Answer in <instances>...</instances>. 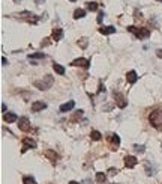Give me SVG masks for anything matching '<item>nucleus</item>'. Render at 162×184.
<instances>
[{
	"mask_svg": "<svg viewBox=\"0 0 162 184\" xmlns=\"http://www.w3.org/2000/svg\"><path fill=\"white\" fill-rule=\"evenodd\" d=\"M45 157H47V158H50L53 163H54V161L59 158V155H57L54 151H51V149H47V151H45Z\"/></svg>",
	"mask_w": 162,
	"mask_h": 184,
	"instance_id": "nucleus-17",
	"label": "nucleus"
},
{
	"mask_svg": "<svg viewBox=\"0 0 162 184\" xmlns=\"http://www.w3.org/2000/svg\"><path fill=\"white\" fill-rule=\"evenodd\" d=\"M156 56H158V57H162V48H159V50L156 51Z\"/></svg>",
	"mask_w": 162,
	"mask_h": 184,
	"instance_id": "nucleus-32",
	"label": "nucleus"
},
{
	"mask_svg": "<svg viewBox=\"0 0 162 184\" xmlns=\"http://www.w3.org/2000/svg\"><path fill=\"white\" fill-rule=\"evenodd\" d=\"M32 148H36L35 139H32V137H24V139H23V149H21V152H26L27 149H32Z\"/></svg>",
	"mask_w": 162,
	"mask_h": 184,
	"instance_id": "nucleus-5",
	"label": "nucleus"
},
{
	"mask_svg": "<svg viewBox=\"0 0 162 184\" xmlns=\"http://www.w3.org/2000/svg\"><path fill=\"white\" fill-rule=\"evenodd\" d=\"M3 119H5V122L11 124V122H15V121H17L18 118H17V115H15V113H5Z\"/></svg>",
	"mask_w": 162,
	"mask_h": 184,
	"instance_id": "nucleus-15",
	"label": "nucleus"
},
{
	"mask_svg": "<svg viewBox=\"0 0 162 184\" xmlns=\"http://www.w3.org/2000/svg\"><path fill=\"white\" fill-rule=\"evenodd\" d=\"M156 2H161V3H162V0H156Z\"/></svg>",
	"mask_w": 162,
	"mask_h": 184,
	"instance_id": "nucleus-36",
	"label": "nucleus"
},
{
	"mask_svg": "<svg viewBox=\"0 0 162 184\" xmlns=\"http://www.w3.org/2000/svg\"><path fill=\"white\" fill-rule=\"evenodd\" d=\"M18 127H20V130H23V131H29V130H30V121H29V118H27V116H21V118L18 119Z\"/></svg>",
	"mask_w": 162,
	"mask_h": 184,
	"instance_id": "nucleus-7",
	"label": "nucleus"
},
{
	"mask_svg": "<svg viewBox=\"0 0 162 184\" xmlns=\"http://www.w3.org/2000/svg\"><path fill=\"white\" fill-rule=\"evenodd\" d=\"M83 113H84L83 110H77V112H75V115H74V118H72L71 121H77V119H80V118L83 116Z\"/></svg>",
	"mask_w": 162,
	"mask_h": 184,
	"instance_id": "nucleus-27",
	"label": "nucleus"
},
{
	"mask_svg": "<svg viewBox=\"0 0 162 184\" xmlns=\"http://www.w3.org/2000/svg\"><path fill=\"white\" fill-rule=\"evenodd\" d=\"M114 100H116V104L120 107V109H125L126 106H128V101H126V98H125V95L123 94H120V92H116L114 90Z\"/></svg>",
	"mask_w": 162,
	"mask_h": 184,
	"instance_id": "nucleus-4",
	"label": "nucleus"
},
{
	"mask_svg": "<svg viewBox=\"0 0 162 184\" xmlns=\"http://www.w3.org/2000/svg\"><path fill=\"white\" fill-rule=\"evenodd\" d=\"M80 45H81V48H86L87 45H89V41H87V38H81L80 39V42H78Z\"/></svg>",
	"mask_w": 162,
	"mask_h": 184,
	"instance_id": "nucleus-26",
	"label": "nucleus"
},
{
	"mask_svg": "<svg viewBox=\"0 0 162 184\" xmlns=\"http://www.w3.org/2000/svg\"><path fill=\"white\" fill-rule=\"evenodd\" d=\"M83 17H86V11H84V9H75L74 18H75V20H80V18H83Z\"/></svg>",
	"mask_w": 162,
	"mask_h": 184,
	"instance_id": "nucleus-18",
	"label": "nucleus"
},
{
	"mask_svg": "<svg viewBox=\"0 0 162 184\" xmlns=\"http://www.w3.org/2000/svg\"><path fill=\"white\" fill-rule=\"evenodd\" d=\"M105 179H107V175H105L104 172H98V173H96V181H98L99 184L105 182Z\"/></svg>",
	"mask_w": 162,
	"mask_h": 184,
	"instance_id": "nucleus-21",
	"label": "nucleus"
},
{
	"mask_svg": "<svg viewBox=\"0 0 162 184\" xmlns=\"http://www.w3.org/2000/svg\"><path fill=\"white\" fill-rule=\"evenodd\" d=\"M99 32L102 35H111V33H116V27L114 26H107V27H101Z\"/></svg>",
	"mask_w": 162,
	"mask_h": 184,
	"instance_id": "nucleus-13",
	"label": "nucleus"
},
{
	"mask_svg": "<svg viewBox=\"0 0 162 184\" xmlns=\"http://www.w3.org/2000/svg\"><path fill=\"white\" fill-rule=\"evenodd\" d=\"M42 2H44V0H36V3H38V5H39V3H42Z\"/></svg>",
	"mask_w": 162,
	"mask_h": 184,
	"instance_id": "nucleus-34",
	"label": "nucleus"
},
{
	"mask_svg": "<svg viewBox=\"0 0 162 184\" xmlns=\"http://www.w3.org/2000/svg\"><path fill=\"white\" fill-rule=\"evenodd\" d=\"M107 140L113 145V148H117V146L120 145V137H119L117 134H110V136L107 137Z\"/></svg>",
	"mask_w": 162,
	"mask_h": 184,
	"instance_id": "nucleus-10",
	"label": "nucleus"
},
{
	"mask_svg": "<svg viewBox=\"0 0 162 184\" xmlns=\"http://www.w3.org/2000/svg\"><path fill=\"white\" fill-rule=\"evenodd\" d=\"M90 137H92V140H99V139L102 137V134H101L99 131H96V130H93V131L90 133Z\"/></svg>",
	"mask_w": 162,
	"mask_h": 184,
	"instance_id": "nucleus-24",
	"label": "nucleus"
},
{
	"mask_svg": "<svg viewBox=\"0 0 162 184\" xmlns=\"http://www.w3.org/2000/svg\"><path fill=\"white\" fill-rule=\"evenodd\" d=\"M137 78H138V75H137V72H135V71H129V72L126 74V80H128L129 83H135V81H137Z\"/></svg>",
	"mask_w": 162,
	"mask_h": 184,
	"instance_id": "nucleus-16",
	"label": "nucleus"
},
{
	"mask_svg": "<svg viewBox=\"0 0 162 184\" xmlns=\"http://www.w3.org/2000/svg\"><path fill=\"white\" fill-rule=\"evenodd\" d=\"M47 109V104L44 101H35L32 104V112H39V110H44Z\"/></svg>",
	"mask_w": 162,
	"mask_h": 184,
	"instance_id": "nucleus-12",
	"label": "nucleus"
},
{
	"mask_svg": "<svg viewBox=\"0 0 162 184\" xmlns=\"http://www.w3.org/2000/svg\"><path fill=\"white\" fill-rule=\"evenodd\" d=\"M104 17H105V15H104V12H99V15H98V18H96V21H98V23H102V20H104Z\"/></svg>",
	"mask_w": 162,
	"mask_h": 184,
	"instance_id": "nucleus-29",
	"label": "nucleus"
},
{
	"mask_svg": "<svg viewBox=\"0 0 162 184\" xmlns=\"http://www.w3.org/2000/svg\"><path fill=\"white\" fill-rule=\"evenodd\" d=\"M53 83H54L53 77H51V75H45L42 80H36L33 84H35L38 89H41V90H45V89H50V87L53 86Z\"/></svg>",
	"mask_w": 162,
	"mask_h": 184,
	"instance_id": "nucleus-3",
	"label": "nucleus"
},
{
	"mask_svg": "<svg viewBox=\"0 0 162 184\" xmlns=\"http://www.w3.org/2000/svg\"><path fill=\"white\" fill-rule=\"evenodd\" d=\"M71 2H75V0H71Z\"/></svg>",
	"mask_w": 162,
	"mask_h": 184,
	"instance_id": "nucleus-37",
	"label": "nucleus"
},
{
	"mask_svg": "<svg viewBox=\"0 0 162 184\" xmlns=\"http://www.w3.org/2000/svg\"><path fill=\"white\" fill-rule=\"evenodd\" d=\"M20 17H21L23 20L29 21V23H33V24H35V23H38V20H39V18H38L35 14H32V12H29V11H24V12H21V14H20Z\"/></svg>",
	"mask_w": 162,
	"mask_h": 184,
	"instance_id": "nucleus-6",
	"label": "nucleus"
},
{
	"mask_svg": "<svg viewBox=\"0 0 162 184\" xmlns=\"http://www.w3.org/2000/svg\"><path fill=\"white\" fill-rule=\"evenodd\" d=\"M45 57V54L44 53H32V54H29V59L32 60V59H44Z\"/></svg>",
	"mask_w": 162,
	"mask_h": 184,
	"instance_id": "nucleus-23",
	"label": "nucleus"
},
{
	"mask_svg": "<svg viewBox=\"0 0 162 184\" xmlns=\"http://www.w3.org/2000/svg\"><path fill=\"white\" fill-rule=\"evenodd\" d=\"M23 182H24V184H36V181H35L33 176H24V178H23Z\"/></svg>",
	"mask_w": 162,
	"mask_h": 184,
	"instance_id": "nucleus-25",
	"label": "nucleus"
},
{
	"mask_svg": "<svg viewBox=\"0 0 162 184\" xmlns=\"http://www.w3.org/2000/svg\"><path fill=\"white\" fill-rule=\"evenodd\" d=\"M51 36H53V39H54V41H60V39L63 38V30H62L60 27H54V29H53Z\"/></svg>",
	"mask_w": 162,
	"mask_h": 184,
	"instance_id": "nucleus-11",
	"label": "nucleus"
},
{
	"mask_svg": "<svg viewBox=\"0 0 162 184\" xmlns=\"http://www.w3.org/2000/svg\"><path fill=\"white\" fill-rule=\"evenodd\" d=\"M2 63H3V65H8V60H6V57H2Z\"/></svg>",
	"mask_w": 162,
	"mask_h": 184,
	"instance_id": "nucleus-33",
	"label": "nucleus"
},
{
	"mask_svg": "<svg viewBox=\"0 0 162 184\" xmlns=\"http://www.w3.org/2000/svg\"><path fill=\"white\" fill-rule=\"evenodd\" d=\"M134 149L137 152H144V145H134Z\"/></svg>",
	"mask_w": 162,
	"mask_h": 184,
	"instance_id": "nucleus-28",
	"label": "nucleus"
},
{
	"mask_svg": "<svg viewBox=\"0 0 162 184\" xmlns=\"http://www.w3.org/2000/svg\"><path fill=\"white\" fill-rule=\"evenodd\" d=\"M128 30H129V32H132L138 39H146V38H149V36H150V30H149V29H146V27L138 29V27H135V26H129V27H128Z\"/></svg>",
	"mask_w": 162,
	"mask_h": 184,
	"instance_id": "nucleus-2",
	"label": "nucleus"
},
{
	"mask_svg": "<svg viewBox=\"0 0 162 184\" xmlns=\"http://www.w3.org/2000/svg\"><path fill=\"white\" fill-rule=\"evenodd\" d=\"M48 44H50V39H48V38H45V39L41 42V45H42V47H45V45H48Z\"/></svg>",
	"mask_w": 162,
	"mask_h": 184,
	"instance_id": "nucleus-30",
	"label": "nucleus"
},
{
	"mask_svg": "<svg viewBox=\"0 0 162 184\" xmlns=\"http://www.w3.org/2000/svg\"><path fill=\"white\" fill-rule=\"evenodd\" d=\"M98 8H99V6H98L96 2H89V3H87V9H89L90 12H95Z\"/></svg>",
	"mask_w": 162,
	"mask_h": 184,
	"instance_id": "nucleus-22",
	"label": "nucleus"
},
{
	"mask_svg": "<svg viewBox=\"0 0 162 184\" xmlns=\"http://www.w3.org/2000/svg\"><path fill=\"white\" fill-rule=\"evenodd\" d=\"M53 69H54L57 74H60V75H63V74H65V68H63L60 63H53Z\"/></svg>",
	"mask_w": 162,
	"mask_h": 184,
	"instance_id": "nucleus-19",
	"label": "nucleus"
},
{
	"mask_svg": "<svg viewBox=\"0 0 162 184\" xmlns=\"http://www.w3.org/2000/svg\"><path fill=\"white\" fill-rule=\"evenodd\" d=\"M71 65H72V66H81V68H89V66H90V62H89L87 59L78 57V59L72 60V63H71Z\"/></svg>",
	"mask_w": 162,
	"mask_h": 184,
	"instance_id": "nucleus-8",
	"label": "nucleus"
},
{
	"mask_svg": "<svg viewBox=\"0 0 162 184\" xmlns=\"http://www.w3.org/2000/svg\"><path fill=\"white\" fill-rule=\"evenodd\" d=\"M150 124L156 128V130H162V110H155L150 113L149 116Z\"/></svg>",
	"mask_w": 162,
	"mask_h": 184,
	"instance_id": "nucleus-1",
	"label": "nucleus"
},
{
	"mask_svg": "<svg viewBox=\"0 0 162 184\" xmlns=\"http://www.w3.org/2000/svg\"><path fill=\"white\" fill-rule=\"evenodd\" d=\"M69 184H80V182H77V181H71Z\"/></svg>",
	"mask_w": 162,
	"mask_h": 184,
	"instance_id": "nucleus-35",
	"label": "nucleus"
},
{
	"mask_svg": "<svg viewBox=\"0 0 162 184\" xmlns=\"http://www.w3.org/2000/svg\"><path fill=\"white\" fill-rule=\"evenodd\" d=\"M74 106H75L74 101H68V103H65V104L60 106V112H69V110L74 109Z\"/></svg>",
	"mask_w": 162,
	"mask_h": 184,
	"instance_id": "nucleus-14",
	"label": "nucleus"
},
{
	"mask_svg": "<svg viewBox=\"0 0 162 184\" xmlns=\"http://www.w3.org/2000/svg\"><path fill=\"white\" fill-rule=\"evenodd\" d=\"M137 163H138L137 157H134V155H126V157H125V166H126L128 169L135 167V166H137Z\"/></svg>",
	"mask_w": 162,
	"mask_h": 184,
	"instance_id": "nucleus-9",
	"label": "nucleus"
},
{
	"mask_svg": "<svg viewBox=\"0 0 162 184\" xmlns=\"http://www.w3.org/2000/svg\"><path fill=\"white\" fill-rule=\"evenodd\" d=\"M108 173H110V175H116V173H117V169H114V167H111V169L108 170Z\"/></svg>",
	"mask_w": 162,
	"mask_h": 184,
	"instance_id": "nucleus-31",
	"label": "nucleus"
},
{
	"mask_svg": "<svg viewBox=\"0 0 162 184\" xmlns=\"http://www.w3.org/2000/svg\"><path fill=\"white\" fill-rule=\"evenodd\" d=\"M144 167H146L147 175H153V173H155V167L150 166V161H146V163H144Z\"/></svg>",
	"mask_w": 162,
	"mask_h": 184,
	"instance_id": "nucleus-20",
	"label": "nucleus"
}]
</instances>
